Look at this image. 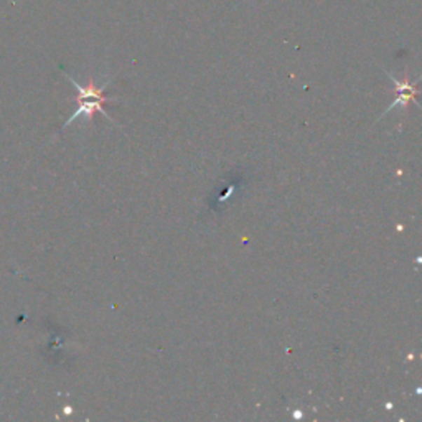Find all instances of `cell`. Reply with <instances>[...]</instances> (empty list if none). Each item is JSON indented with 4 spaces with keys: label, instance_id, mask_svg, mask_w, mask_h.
<instances>
[{
    "label": "cell",
    "instance_id": "1",
    "mask_svg": "<svg viewBox=\"0 0 422 422\" xmlns=\"http://www.w3.org/2000/svg\"><path fill=\"white\" fill-rule=\"evenodd\" d=\"M388 76L391 78V81L395 83V88H396V93H397V97L395 101H393V104L388 107L386 111L383 112V114H388L389 111H393L395 109V107H397V106H406L407 102H411V101H414L416 104H417V101H416V96H417V88H416V83H409V81H404V83H401L400 79H396L395 76H393L391 73H388Z\"/></svg>",
    "mask_w": 422,
    "mask_h": 422
}]
</instances>
